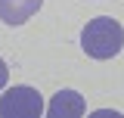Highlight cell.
I'll list each match as a JSON object with an SVG mask.
<instances>
[{
    "label": "cell",
    "mask_w": 124,
    "mask_h": 118,
    "mask_svg": "<svg viewBox=\"0 0 124 118\" xmlns=\"http://www.w3.org/2000/svg\"><path fill=\"white\" fill-rule=\"evenodd\" d=\"M81 47L93 59H112L121 53L124 47V28L112 16H96L87 22V28L81 31Z\"/></svg>",
    "instance_id": "cell-1"
},
{
    "label": "cell",
    "mask_w": 124,
    "mask_h": 118,
    "mask_svg": "<svg viewBox=\"0 0 124 118\" xmlns=\"http://www.w3.org/2000/svg\"><path fill=\"white\" fill-rule=\"evenodd\" d=\"M44 112V96L34 87H9L0 96V115L3 118H37Z\"/></svg>",
    "instance_id": "cell-2"
},
{
    "label": "cell",
    "mask_w": 124,
    "mask_h": 118,
    "mask_svg": "<svg viewBox=\"0 0 124 118\" xmlns=\"http://www.w3.org/2000/svg\"><path fill=\"white\" fill-rule=\"evenodd\" d=\"M87 112V103H84V96L78 93V90H59L50 106H46V115L50 118H78Z\"/></svg>",
    "instance_id": "cell-3"
},
{
    "label": "cell",
    "mask_w": 124,
    "mask_h": 118,
    "mask_svg": "<svg viewBox=\"0 0 124 118\" xmlns=\"http://www.w3.org/2000/svg\"><path fill=\"white\" fill-rule=\"evenodd\" d=\"M44 0H0V19L6 25H25Z\"/></svg>",
    "instance_id": "cell-4"
},
{
    "label": "cell",
    "mask_w": 124,
    "mask_h": 118,
    "mask_svg": "<svg viewBox=\"0 0 124 118\" xmlns=\"http://www.w3.org/2000/svg\"><path fill=\"white\" fill-rule=\"evenodd\" d=\"M6 78H9V68H6V62L0 59V90L6 87Z\"/></svg>",
    "instance_id": "cell-5"
}]
</instances>
